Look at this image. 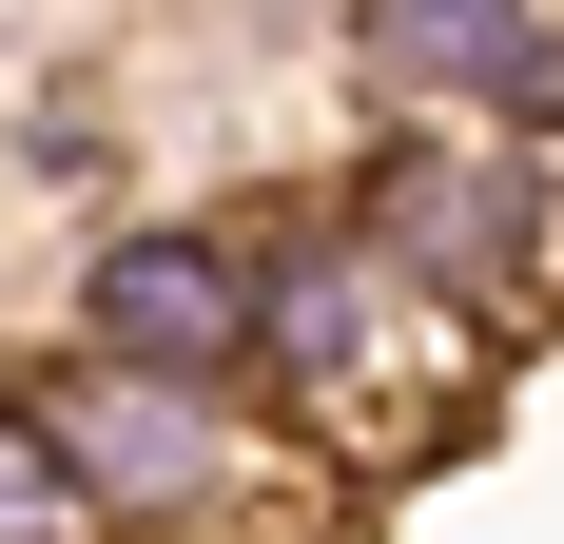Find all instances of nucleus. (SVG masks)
Returning <instances> with one entry per match:
<instances>
[{
	"instance_id": "obj_5",
	"label": "nucleus",
	"mask_w": 564,
	"mask_h": 544,
	"mask_svg": "<svg viewBox=\"0 0 564 544\" xmlns=\"http://www.w3.org/2000/svg\"><path fill=\"white\" fill-rule=\"evenodd\" d=\"M564 58V0H350V78L429 117H507Z\"/></svg>"
},
{
	"instance_id": "obj_6",
	"label": "nucleus",
	"mask_w": 564,
	"mask_h": 544,
	"mask_svg": "<svg viewBox=\"0 0 564 544\" xmlns=\"http://www.w3.org/2000/svg\"><path fill=\"white\" fill-rule=\"evenodd\" d=\"M0 544H98V505H78V467L40 447V409L0 389Z\"/></svg>"
},
{
	"instance_id": "obj_4",
	"label": "nucleus",
	"mask_w": 564,
	"mask_h": 544,
	"mask_svg": "<svg viewBox=\"0 0 564 544\" xmlns=\"http://www.w3.org/2000/svg\"><path fill=\"white\" fill-rule=\"evenodd\" d=\"M78 350L117 370H195V389H253V253L215 215H137L98 272H78Z\"/></svg>"
},
{
	"instance_id": "obj_2",
	"label": "nucleus",
	"mask_w": 564,
	"mask_h": 544,
	"mask_svg": "<svg viewBox=\"0 0 564 544\" xmlns=\"http://www.w3.org/2000/svg\"><path fill=\"white\" fill-rule=\"evenodd\" d=\"M350 233H370L390 272H429L448 312L525 330L564 292V156L525 137V117H429L409 98L390 137H370V175H350Z\"/></svg>"
},
{
	"instance_id": "obj_3",
	"label": "nucleus",
	"mask_w": 564,
	"mask_h": 544,
	"mask_svg": "<svg viewBox=\"0 0 564 544\" xmlns=\"http://www.w3.org/2000/svg\"><path fill=\"white\" fill-rule=\"evenodd\" d=\"M20 409H40V447L78 467V505H98V525H215L234 467H253L234 389H195V370H117V350H78V370L20 389Z\"/></svg>"
},
{
	"instance_id": "obj_1",
	"label": "nucleus",
	"mask_w": 564,
	"mask_h": 544,
	"mask_svg": "<svg viewBox=\"0 0 564 544\" xmlns=\"http://www.w3.org/2000/svg\"><path fill=\"white\" fill-rule=\"evenodd\" d=\"M253 253V389H292L332 467H448L487 428V370H507V330L448 312L429 272H390L350 215H292V233H234Z\"/></svg>"
}]
</instances>
